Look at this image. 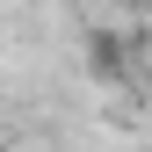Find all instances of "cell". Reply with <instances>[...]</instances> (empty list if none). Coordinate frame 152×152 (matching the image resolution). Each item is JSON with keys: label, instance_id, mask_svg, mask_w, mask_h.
Listing matches in <instances>:
<instances>
[{"label": "cell", "instance_id": "1", "mask_svg": "<svg viewBox=\"0 0 152 152\" xmlns=\"http://www.w3.org/2000/svg\"><path fill=\"white\" fill-rule=\"evenodd\" d=\"M87 65H94V80H123V44L109 29H87Z\"/></svg>", "mask_w": 152, "mask_h": 152}]
</instances>
